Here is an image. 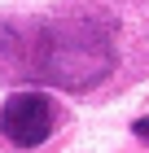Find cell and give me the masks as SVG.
I'll use <instances>...</instances> for the list:
<instances>
[{
	"mask_svg": "<svg viewBox=\"0 0 149 153\" xmlns=\"http://www.w3.org/2000/svg\"><path fill=\"white\" fill-rule=\"evenodd\" d=\"M132 136H140V140L149 144V118H136V123H132Z\"/></svg>",
	"mask_w": 149,
	"mask_h": 153,
	"instance_id": "obj_3",
	"label": "cell"
},
{
	"mask_svg": "<svg viewBox=\"0 0 149 153\" xmlns=\"http://www.w3.org/2000/svg\"><path fill=\"white\" fill-rule=\"evenodd\" d=\"M53 123H57V105L48 92H13L0 105V131L22 149H40L53 136Z\"/></svg>",
	"mask_w": 149,
	"mask_h": 153,
	"instance_id": "obj_2",
	"label": "cell"
},
{
	"mask_svg": "<svg viewBox=\"0 0 149 153\" xmlns=\"http://www.w3.org/2000/svg\"><path fill=\"white\" fill-rule=\"evenodd\" d=\"M110 61H114V53H110L105 39L88 35V31H57L35 70L44 79L66 83V88H88V83H97L110 70Z\"/></svg>",
	"mask_w": 149,
	"mask_h": 153,
	"instance_id": "obj_1",
	"label": "cell"
}]
</instances>
